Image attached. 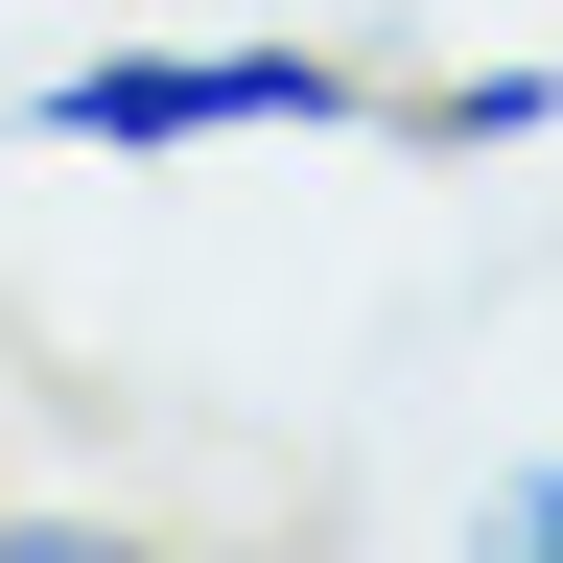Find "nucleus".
Listing matches in <instances>:
<instances>
[{
    "mask_svg": "<svg viewBox=\"0 0 563 563\" xmlns=\"http://www.w3.org/2000/svg\"><path fill=\"white\" fill-rule=\"evenodd\" d=\"M352 118H399L352 47L306 24H188V47H70L0 95V141H47V165H211V141H352Z\"/></svg>",
    "mask_w": 563,
    "mask_h": 563,
    "instance_id": "f257e3e1",
    "label": "nucleus"
},
{
    "mask_svg": "<svg viewBox=\"0 0 563 563\" xmlns=\"http://www.w3.org/2000/svg\"><path fill=\"white\" fill-rule=\"evenodd\" d=\"M399 141H446V165H517V141H563V70L540 47H493V70H422Z\"/></svg>",
    "mask_w": 563,
    "mask_h": 563,
    "instance_id": "f03ea898",
    "label": "nucleus"
},
{
    "mask_svg": "<svg viewBox=\"0 0 563 563\" xmlns=\"http://www.w3.org/2000/svg\"><path fill=\"white\" fill-rule=\"evenodd\" d=\"M470 563H563V446H517V470L470 493Z\"/></svg>",
    "mask_w": 563,
    "mask_h": 563,
    "instance_id": "7ed1b4c3",
    "label": "nucleus"
},
{
    "mask_svg": "<svg viewBox=\"0 0 563 563\" xmlns=\"http://www.w3.org/2000/svg\"><path fill=\"white\" fill-rule=\"evenodd\" d=\"M0 563H165L141 517H70V493H0Z\"/></svg>",
    "mask_w": 563,
    "mask_h": 563,
    "instance_id": "20e7f679",
    "label": "nucleus"
}]
</instances>
